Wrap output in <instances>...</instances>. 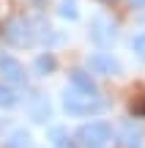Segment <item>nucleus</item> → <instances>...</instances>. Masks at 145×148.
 <instances>
[{
	"instance_id": "nucleus-11",
	"label": "nucleus",
	"mask_w": 145,
	"mask_h": 148,
	"mask_svg": "<svg viewBox=\"0 0 145 148\" xmlns=\"http://www.w3.org/2000/svg\"><path fill=\"white\" fill-rule=\"evenodd\" d=\"M52 140H55V145H58V148H71V143H66L69 137H66L63 129H52Z\"/></svg>"
},
{
	"instance_id": "nucleus-10",
	"label": "nucleus",
	"mask_w": 145,
	"mask_h": 148,
	"mask_svg": "<svg viewBox=\"0 0 145 148\" xmlns=\"http://www.w3.org/2000/svg\"><path fill=\"white\" fill-rule=\"evenodd\" d=\"M16 101V93H11L8 88H3V85H0V107H11Z\"/></svg>"
},
{
	"instance_id": "nucleus-1",
	"label": "nucleus",
	"mask_w": 145,
	"mask_h": 148,
	"mask_svg": "<svg viewBox=\"0 0 145 148\" xmlns=\"http://www.w3.org/2000/svg\"><path fill=\"white\" fill-rule=\"evenodd\" d=\"M112 140V126L104 121H93V123H85V126H80V132H77V143L82 148H104Z\"/></svg>"
},
{
	"instance_id": "nucleus-3",
	"label": "nucleus",
	"mask_w": 145,
	"mask_h": 148,
	"mask_svg": "<svg viewBox=\"0 0 145 148\" xmlns=\"http://www.w3.org/2000/svg\"><path fill=\"white\" fill-rule=\"evenodd\" d=\"M3 36L8 38L11 44H16V47H25V44H30L33 41V33H30V25H27L25 19H11L8 25L3 27Z\"/></svg>"
},
{
	"instance_id": "nucleus-15",
	"label": "nucleus",
	"mask_w": 145,
	"mask_h": 148,
	"mask_svg": "<svg viewBox=\"0 0 145 148\" xmlns=\"http://www.w3.org/2000/svg\"><path fill=\"white\" fill-rule=\"evenodd\" d=\"M134 3H145V0H134Z\"/></svg>"
},
{
	"instance_id": "nucleus-8",
	"label": "nucleus",
	"mask_w": 145,
	"mask_h": 148,
	"mask_svg": "<svg viewBox=\"0 0 145 148\" xmlns=\"http://www.w3.org/2000/svg\"><path fill=\"white\" fill-rule=\"evenodd\" d=\"M5 148H30V134L22 132V129H19V132H14L8 137V143H5Z\"/></svg>"
},
{
	"instance_id": "nucleus-4",
	"label": "nucleus",
	"mask_w": 145,
	"mask_h": 148,
	"mask_svg": "<svg viewBox=\"0 0 145 148\" xmlns=\"http://www.w3.org/2000/svg\"><path fill=\"white\" fill-rule=\"evenodd\" d=\"M0 74L8 85H25V69H22L19 60L8 58V55H0Z\"/></svg>"
},
{
	"instance_id": "nucleus-9",
	"label": "nucleus",
	"mask_w": 145,
	"mask_h": 148,
	"mask_svg": "<svg viewBox=\"0 0 145 148\" xmlns=\"http://www.w3.org/2000/svg\"><path fill=\"white\" fill-rule=\"evenodd\" d=\"M60 16H66V19H77V16H80L74 0H63V3H60Z\"/></svg>"
},
{
	"instance_id": "nucleus-14",
	"label": "nucleus",
	"mask_w": 145,
	"mask_h": 148,
	"mask_svg": "<svg viewBox=\"0 0 145 148\" xmlns=\"http://www.w3.org/2000/svg\"><path fill=\"white\" fill-rule=\"evenodd\" d=\"M99 3H112V0H99Z\"/></svg>"
},
{
	"instance_id": "nucleus-5",
	"label": "nucleus",
	"mask_w": 145,
	"mask_h": 148,
	"mask_svg": "<svg viewBox=\"0 0 145 148\" xmlns=\"http://www.w3.org/2000/svg\"><path fill=\"white\" fill-rule=\"evenodd\" d=\"M88 66H91V71H96V74H107V77H112V74L120 71L118 60H115L112 55H107V52H96V55H91V58H88Z\"/></svg>"
},
{
	"instance_id": "nucleus-7",
	"label": "nucleus",
	"mask_w": 145,
	"mask_h": 148,
	"mask_svg": "<svg viewBox=\"0 0 145 148\" xmlns=\"http://www.w3.org/2000/svg\"><path fill=\"white\" fill-rule=\"evenodd\" d=\"M55 66H58V60H55L49 52H44V55H38V58H36V74H41V77L52 74V71H55Z\"/></svg>"
},
{
	"instance_id": "nucleus-2",
	"label": "nucleus",
	"mask_w": 145,
	"mask_h": 148,
	"mask_svg": "<svg viewBox=\"0 0 145 148\" xmlns=\"http://www.w3.org/2000/svg\"><path fill=\"white\" fill-rule=\"evenodd\" d=\"M63 107L66 112H71V115H93V112H101L104 110V101L93 99L91 93H66L63 96Z\"/></svg>"
},
{
	"instance_id": "nucleus-12",
	"label": "nucleus",
	"mask_w": 145,
	"mask_h": 148,
	"mask_svg": "<svg viewBox=\"0 0 145 148\" xmlns=\"http://www.w3.org/2000/svg\"><path fill=\"white\" fill-rule=\"evenodd\" d=\"M131 112H134V115H145V96H140L137 101H131Z\"/></svg>"
},
{
	"instance_id": "nucleus-6",
	"label": "nucleus",
	"mask_w": 145,
	"mask_h": 148,
	"mask_svg": "<svg viewBox=\"0 0 145 148\" xmlns=\"http://www.w3.org/2000/svg\"><path fill=\"white\" fill-rule=\"evenodd\" d=\"M69 77H71V85H74L77 90H82V93H96V82H93V77L85 74L82 69H74Z\"/></svg>"
},
{
	"instance_id": "nucleus-13",
	"label": "nucleus",
	"mask_w": 145,
	"mask_h": 148,
	"mask_svg": "<svg viewBox=\"0 0 145 148\" xmlns=\"http://www.w3.org/2000/svg\"><path fill=\"white\" fill-rule=\"evenodd\" d=\"M134 52L145 60V36H137V38H134Z\"/></svg>"
}]
</instances>
